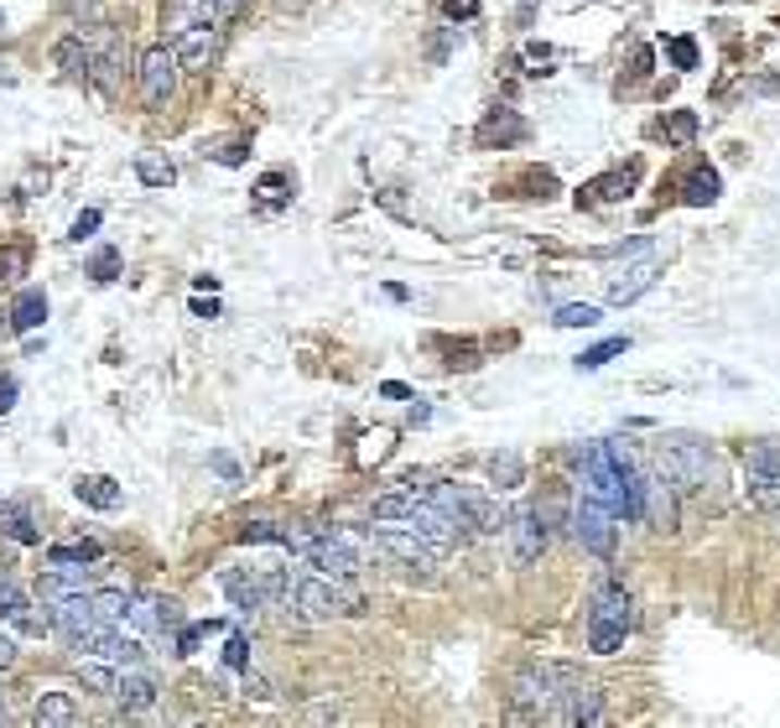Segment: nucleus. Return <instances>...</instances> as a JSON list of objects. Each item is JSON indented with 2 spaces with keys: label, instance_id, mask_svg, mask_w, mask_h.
<instances>
[{
  "label": "nucleus",
  "instance_id": "obj_1",
  "mask_svg": "<svg viewBox=\"0 0 780 728\" xmlns=\"http://www.w3.org/2000/svg\"><path fill=\"white\" fill-rule=\"evenodd\" d=\"M297 614H302V625L349 619V614H364V593L355 588V578L312 572V578H297Z\"/></svg>",
  "mask_w": 780,
  "mask_h": 728
},
{
  "label": "nucleus",
  "instance_id": "obj_2",
  "mask_svg": "<svg viewBox=\"0 0 780 728\" xmlns=\"http://www.w3.org/2000/svg\"><path fill=\"white\" fill-rule=\"evenodd\" d=\"M630 630H635V599L619 583H604L593 593V609H589V651L593 656H615L619 645L630 640Z\"/></svg>",
  "mask_w": 780,
  "mask_h": 728
},
{
  "label": "nucleus",
  "instance_id": "obj_3",
  "mask_svg": "<svg viewBox=\"0 0 780 728\" xmlns=\"http://www.w3.org/2000/svg\"><path fill=\"white\" fill-rule=\"evenodd\" d=\"M656 469L677 484V490H708L718 464H713V447L697 443V437H666L656 447Z\"/></svg>",
  "mask_w": 780,
  "mask_h": 728
},
{
  "label": "nucleus",
  "instance_id": "obj_4",
  "mask_svg": "<svg viewBox=\"0 0 780 728\" xmlns=\"http://www.w3.org/2000/svg\"><path fill=\"white\" fill-rule=\"evenodd\" d=\"M615 510L604 505V499H593L589 490H583V499L572 505V536H578V546L583 552H593L598 563H609L619 546V526H615Z\"/></svg>",
  "mask_w": 780,
  "mask_h": 728
},
{
  "label": "nucleus",
  "instance_id": "obj_5",
  "mask_svg": "<svg viewBox=\"0 0 780 728\" xmlns=\"http://www.w3.org/2000/svg\"><path fill=\"white\" fill-rule=\"evenodd\" d=\"M125 69H131V52L120 42L115 26H99L89 37V84H95L104 99H115L125 89Z\"/></svg>",
  "mask_w": 780,
  "mask_h": 728
},
{
  "label": "nucleus",
  "instance_id": "obj_6",
  "mask_svg": "<svg viewBox=\"0 0 780 728\" xmlns=\"http://www.w3.org/2000/svg\"><path fill=\"white\" fill-rule=\"evenodd\" d=\"M136 73H141V99H146V110H166V104L177 99V78H183V63H177L172 42H157V48H146L141 63H136Z\"/></svg>",
  "mask_w": 780,
  "mask_h": 728
},
{
  "label": "nucleus",
  "instance_id": "obj_7",
  "mask_svg": "<svg viewBox=\"0 0 780 728\" xmlns=\"http://www.w3.org/2000/svg\"><path fill=\"white\" fill-rule=\"evenodd\" d=\"M744 484H750V499L759 510L780 516V443H750L744 453Z\"/></svg>",
  "mask_w": 780,
  "mask_h": 728
},
{
  "label": "nucleus",
  "instance_id": "obj_8",
  "mask_svg": "<svg viewBox=\"0 0 780 728\" xmlns=\"http://www.w3.org/2000/svg\"><path fill=\"white\" fill-rule=\"evenodd\" d=\"M572 671H562V666H542V661H531V666H520L516 681H510V698H516L520 713H552V703H557V692H562V681H568Z\"/></svg>",
  "mask_w": 780,
  "mask_h": 728
},
{
  "label": "nucleus",
  "instance_id": "obj_9",
  "mask_svg": "<svg viewBox=\"0 0 780 728\" xmlns=\"http://www.w3.org/2000/svg\"><path fill=\"white\" fill-rule=\"evenodd\" d=\"M546 718H557V724H572V728H598V724H609V707H604V692H598L593 681L568 677Z\"/></svg>",
  "mask_w": 780,
  "mask_h": 728
},
{
  "label": "nucleus",
  "instance_id": "obj_10",
  "mask_svg": "<svg viewBox=\"0 0 780 728\" xmlns=\"http://www.w3.org/2000/svg\"><path fill=\"white\" fill-rule=\"evenodd\" d=\"M370 541H375L385 557H396L401 567H411V572H432V567L443 563V552H437L426 536H417L411 526H380Z\"/></svg>",
  "mask_w": 780,
  "mask_h": 728
},
{
  "label": "nucleus",
  "instance_id": "obj_11",
  "mask_svg": "<svg viewBox=\"0 0 780 728\" xmlns=\"http://www.w3.org/2000/svg\"><path fill=\"white\" fill-rule=\"evenodd\" d=\"M661 271H666V256L651 245V250H640V260H630V266H619L615 276H609V303L615 307H630L635 297H645L651 286L661 282Z\"/></svg>",
  "mask_w": 780,
  "mask_h": 728
},
{
  "label": "nucleus",
  "instance_id": "obj_12",
  "mask_svg": "<svg viewBox=\"0 0 780 728\" xmlns=\"http://www.w3.org/2000/svg\"><path fill=\"white\" fill-rule=\"evenodd\" d=\"M510 552H516V567H531L536 557L546 552V541H552V531H546V516L542 505H520V510H510Z\"/></svg>",
  "mask_w": 780,
  "mask_h": 728
},
{
  "label": "nucleus",
  "instance_id": "obj_13",
  "mask_svg": "<svg viewBox=\"0 0 780 728\" xmlns=\"http://www.w3.org/2000/svg\"><path fill=\"white\" fill-rule=\"evenodd\" d=\"M213 583H219V593L235 604L245 619H260L265 614V588H260V572H250V567H219L213 572Z\"/></svg>",
  "mask_w": 780,
  "mask_h": 728
},
{
  "label": "nucleus",
  "instance_id": "obj_14",
  "mask_svg": "<svg viewBox=\"0 0 780 728\" xmlns=\"http://www.w3.org/2000/svg\"><path fill=\"white\" fill-rule=\"evenodd\" d=\"M640 520L656 531H677V494L666 490V473H640Z\"/></svg>",
  "mask_w": 780,
  "mask_h": 728
},
{
  "label": "nucleus",
  "instance_id": "obj_15",
  "mask_svg": "<svg viewBox=\"0 0 780 728\" xmlns=\"http://www.w3.org/2000/svg\"><path fill=\"white\" fill-rule=\"evenodd\" d=\"M0 625H5V630H16V634H52L48 614H32V599H26L11 578L0 583Z\"/></svg>",
  "mask_w": 780,
  "mask_h": 728
},
{
  "label": "nucleus",
  "instance_id": "obj_16",
  "mask_svg": "<svg viewBox=\"0 0 780 728\" xmlns=\"http://www.w3.org/2000/svg\"><path fill=\"white\" fill-rule=\"evenodd\" d=\"M213 48H219V26H213V22H193V26H183V32H177V42H172L177 63H183L188 73H203V69H209Z\"/></svg>",
  "mask_w": 780,
  "mask_h": 728
},
{
  "label": "nucleus",
  "instance_id": "obj_17",
  "mask_svg": "<svg viewBox=\"0 0 780 728\" xmlns=\"http://www.w3.org/2000/svg\"><path fill=\"white\" fill-rule=\"evenodd\" d=\"M95 588V567H48L37 578V599L42 604H63V599H78Z\"/></svg>",
  "mask_w": 780,
  "mask_h": 728
},
{
  "label": "nucleus",
  "instance_id": "obj_18",
  "mask_svg": "<svg viewBox=\"0 0 780 728\" xmlns=\"http://www.w3.org/2000/svg\"><path fill=\"white\" fill-rule=\"evenodd\" d=\"M95 625V609H89V593L78 599H63V604H48V630L63 640V645H78V634Z\"/></svg>",
  "mask_w": 780,
  "mask_h": 728
},
{
  "label": "nucleus",
  "instance_id": "obj_19",
  "mask_svg": "<svg viewBox=\"0 0 780 728\" xmlns=\"http://www.w3.org/2000/svg\"><path fill=\"white\" fill-rule=\"evenodd\" d=\"M463 520H469V531H479V536H499V531L510 526V510L499 505L495 494L463 490Z\"/></svg>",
  "mask_w": 780,
  "mask_h": 728
},
{
  "label": "nucleus",
  "instance_id": "obj_20",
  "mask_svg": "<svg viewBox=\"0 0 780 728\" xmlns=\"http://www.w3.org/2000/svg\"><path fill=\"white\" fill-rule=\"evenodd\" d=\"M115 703L125 707V713H151V707H157V681L146 677L141 666H125L115 681Z\"/></svg>",
  "mask_w": 780,
  "mask_h": 728
},
{
  "label": "nucleus",
  "instance_id": "obj_21",
  "mask_svg": "<svg viewBox=\"0 0 780 728\" xmlns=\"http://www.w3.org/2000/svg\"><path fill=\"white\" fill-rule=\"evenodd\" d=\"M84 718L78 703H73L69 692H37V707H32V724L37 728H73Z\"/></svg>",
  "mask_w": 780,
  "mask_h": 728
},
{
  "label": "nucleus",
  "instance_id": "obj_22",
  "mask_svg": "<svg viewBox=\"0 0 780 728\" xmlns=\"http://www.w3.org/2000/svg\"><path fill=\"white\" fill-rule=\"evenodd\" d=\"M48 323V292L42 286H26L22 297L11 303V333H32Z\"/></svg>",
  "mask_w": 780,
  "mask_h": 728
},
{
  "label": "nucleus",
  "instance_id": "obj_23",
  "mask_svg": "<svg viewBox=\"0 0 780 728\" xmlns=\"http://www.w3.org/2000/svg\"><path fill=\"white\" fill-rule=\"evenodd\" d=\"M0 536H11L16 546H37V541H42V531H37V520H32V510H26V505H16V499H0Z\"/></svg>",
  "mask_w": 780,
  "mask_h": 728
},
{
  "label": "nucleus",
  "instance_id": "obj_24",
  "mask_svg": "<svg viewBox=\"0 0 780 728\" xmlns=\"http://www.w3.org/2000/svg\"><path fill=\"white\" fill-rule=\"evenodd\" d=\"M640 166H624V172H609V177H598V183H589V188L578 193V203H615V198H624V193L635 188Z\"/></svg>",
  "mask_w": 780,
  "mask_h": 728
},
{
  "label": "nucleus",
  "instance_id": "obj_25",
  "mask_svg": "<svg viewBox=\"0 0 780 728\" xmlns=\"http://www.w3.org/2000/svg\"><path fill=\"white\" fill-rule=\"evenodd\" d=\"M78 681L89 687V692H99V698H115V681H120V666L115 661H99V656H78Z\"/></svg>",
  "mask_w": 780,
  "mask_h": 728
},
{
  "label": "nucleus",
  "instance_id": "obj_26",
  "mask_svg": "<svg viewBox=\"0 0 780 728\" xmlns=\"http://www.w3.org/2000/svg\"><path fill=\"white\" fill-rule=\"evenodd\" d=\"M718 193H723V177H718L713 166H697L682 183V203L686 209H708V203H718Z\"/></svg>",
  "mask_w": 780,
  "mask_h": 728
},
{
  "label": "nucleus",
  "instance_id": "obj_27",
  "mask_svg": "<svg viewBox=\"0 0 780 728\" xmlns=\"http://www.w3.org/2000/svg\"><path fill=\"white\" fill-rule=\"evenodd\" d=\"M73 494H78L84 505H95V510H115L120 505V484L110 473H84V479L73 484Z\"/></svg>",
  "mask_w": 780,
  "mask_h": 728
},
{
  "label": "nucleus",
  "instance_id": "obj_28",
  "mask_svg": "<svg viewBox=\"0 0 780 728\" xmlns=\"http://www.w3.org/2000/svg\"><path fill=\"white\" fill-rule=\"evenodd\" d=\"M505 146V141H525V120L516 110H495V115L479 125V146Z\"/></svg>",
  "mask_w": 780,
  "mask_h": 728
},
{
  "label": "nucleus",
  "instance_id": "obj_29",
  "mask_svg": "<svg viewBox=\"0 0 780 728\" xmlns=\"http://www.w3.org/2000/svg\"><path fill=\"white\" fill-rule=\"evenodd\" d=\"M131 588H89V609H95V619H104V625H120L125 619V609H131Z\"/></svg>",
  "mask_w": 780,
  "mask_h": 728
},
{
  "label": "nucleus",
  "instance_id": "obj_30",
  "mask_svg": "<svg viewBox=\"0 0 780 728\" xmlns=\"http://www.w3.org/2000/svg\"><path fill=\"white\" fill-rule=\"evenodd\" d=\"M104 557L99 541H63V546H48V563L52 567H95Z\"/></svg>",
  "mask_w": 780,
  "mask_h": 728
},
{
  "label": "nucleus",
  "instance_id": "obj_31",
  "mask_svg": "<svg viewBox=\"0 0 780 728\" xmlns=\"http://www.w3.org/2000/svg\"><path fill=\"white\" fill-rule=\"evenodd\" d=\"M136 177H141L146 188H172V183H177V166H172V157L141 151V157H136Z\"/></svg>",
  "mask_w": 780,
  "mask_h": 728
},
{
  "label": "nucleus",
  "instance_id": "obj_32",
  "mask_svg": "<svg viewBox=\"0 0 780 728\" xmlns=\"http://www.w3.org/2000/svg\"><path fill=\"white\" fill-rule=\"evenodd\" d=\"M58 63H63L69 78H89V42H84V32H73V37L58 42Z\"/></svg>",
  "mask_w": 780,
  "mask_h": 728
},
{
  "label": "nucleus",
  "instance_id": "obj_33",
  "mask_svg": "<svg viewBox=\"0 0 780 728\" xmlns=\"http://www.w3.org/2000/svg\"><path fill=\"white\" fill-rule=\"evenodd\" d=\"M624 349H630V338H624V333H615V338H604V344L583 349L578 359H572V365H578V370H604V365H609V359H619Z\"/></svg>",
  "mask_w": 780,
  "mask_h": 728
},
{
  "label": "nucleus",
  "instance_id": "obj_34",
  "mask_svg": "<svg viewBox=\"0 0 780 728\" xmlns=\"http://www.w3.org/2000/svg\"><path fill=\"white\" fill-rule=\"evenodd\" d=\"M239 541H245V546H256V541H265V546H286V541H292V526H276V520H245V526H239Z\"/></svg>",
  "mask_w": 780,
  "mask_h": 728
},
{
  "label": "nucleus",
  "instance_id": "obj_35",
  "mask_svg": "<svg viewBox=\"0 0 780 728\" xmlns=\"http://www.w3.org/2000/svg\"><path fill=\"white\" fill-rule=\"evenodd\" d=\"M557 329H598L604 323V312L593 303H568V307H557V318H552Z\"/></svg>",
  "mask_w": 780,
  "mask_h": 728
},
{
  "label": "nucleus",
  "instance_id": "obj_36",
  "mask_svg": "<svg viewBox=\"0 0 780 728\" xmlns=\"http://www.w3.org/2000/svg\"><path fill=\"white\" fill-rule=\"evenodd\" d=\"M411 505H417V494H411V490L380 494V499H375V520H406V516H411Z\"/></svg>",
  "mask_w": 780,
  "mask_h": 728
},
{
  "label": "nucleus",
  "instance_id": "obj_37",
  "mask_svg": "<svg viewBox=\"0 0 780 728\" xmlns=\"http://www.w3.org/2000/svg\"><path fill=\"white\" fill-rule=\"evenodd\" d=\"M490 473H495L499 490H516L520 479H525V469H520L516 453H495V458H490Z\"/></svg>",
  "mask_w": 780,
  "mask_h": 728
},
{
  "label": "nucleus",
  "instance_id": "obj_38",
  "mask_svg": "<svg viewBox=\"0 0 780 728\" xmlns=\"http://www.w3.org/2000/svg\"><path fill=\"white\" fill-rule=\"evenodd\" d=\"M666 136H671L677 146H686L692 136H697V115H692V110H677V115L666 120Z\"/></svg>",
  "mask_w": 780,
  "mask_h": 728
},
{
  "label": "nucleus",
  "instance_id": "obj_39",
  "mask_svg": "<svg viewBox=\"0 0 780 728\" xmlns=\"http://www.w3.org/2000/svg\"><path fill=\"white\" fill-rule=\"evenodd\" d=\"M157 625H162V634H177L188 619H183V604L177 599H157Z\"/></svg>",
  "mask_w": 780,
  "mask_h": 728
},
{
  "label": "nucleus",
  "instance_id": "obj_40",
  "mask_svg": "<svg viewBox=\"0 0 780 728\" xmlns=\"http://www.w3.org/2000/svg\"><path fill=\"white\" fill-rule=\"evenodd\" d=\"M115 271H120V256L104 245V250H95V260H89V276L95 282H115Z\"/></svg>",
  "mask_w": 780,
  "mask_h": 728
},
{
  "label": "nucleus",
  "instance_id": "obj_41",
  "mask_svg": "<svg viewBox=\"0 0 780 728\" xmlns=\"http://www.w3.org/2000/svg\"><path fill=\"white\" fill-rule=\"evenodd\" d=\"M666 52H671V63H677V69H697V42H692V37H671Z\"/></svg>",
  "mask_w": 780,
  "mask_h": 728
},
{
  "label": "nucleus",
  "instance_id": "obj_42",
  "mask_svg": "<svg viewBox=\"0 0 780 728\" xmlns=\"http://www.w3.org/2000/svg\"><path fill=\"white\" fill-rule=\"evenodd\" d=\"M224 666H235V671H245V666H250V640H245V634H230V645H224Z\"/></svg>",
  "mask_w": 780,
  "mask_h": 728
},
{
  "label": "nucleus",
  "instance_id": "obj_43",
  "mask_svg": "<svg viewBox=\"0 0 780 728\" xmlns=\"http://www.w3.org/2000/svg\"><path fill=\"white\" fill-rule=\"evenodd\" d=\"M16 661H22V645H16V634L0 630V677H11V671H16Z\"/></svg>",
  "mask_w": 780,
  "mask_h": 728
},
{
  "label": "nucleus",
  "instance_id": "obj_44",
  "mask_svg": "<svg viewBox=\"0 0 780 728\" xmlns=\"http://www.w3.org/2000/svg\"><path fill=\"white\" fill-rule=\"evenodd\" d=\"M239 5H245V0H203V16H209L213 26H219V22H235Z\"/></svg>",
  "mask_w": 780,
  "mask_h": 728
},
{
  "label": "nucleus",
  "instance_id": "obj_45",
  "mask_svg": "<svg viewBox=\"0 0 780 728\" xmlns=\"http://www.w3.org/2000/svg\"><path fill=\"white\" fill-rule=\"evenodd\" d=\"M16 724V703H11V681L0 677V728Z\"/></svg>",
  "mask_w": 780,
  "mask_h": 728
},
{
  "label": "nucleus",
  "instance_id": "obj_46",
  "mask_svg": "<svg viewBox=\"0 0 780 728\" xmlns=\"http://www.w3.org/2000/svg\"><path fill=\"white\" fill-rule=\"evenodd\" d=\"M99 230V209H89V213H78V219H73V239H89Z\"/></svg>",
  "mask_w": 780,
  "mask_h": 728
},
{
  "label": "nucleus",
  "instance_id": "obj_47",
  "mask_svg": "<svg viewBox=\"0 0 780 728\" xmlns=\"http://www.w3.org/2000/svg\"><path fill=\"white\" fill-rule=\"evenodd\" d=\"M11 406H16V380H11V375H0V417H5Z\"/></svg>",
  "mask_w": 780,
  "mask_h": 728
},
{
  "label": "nucleus",
  "instance_id": "obj_48",
  "mask_svg": "<svg viewBox=\"0 0 780 728\" xmlns=\"http://www.w3.org/2000/svg\"><path fill=\"white\" fill-rule=\"evenodd\" d=\"M213 469L224 473L230 484H239V469H235V458H224V453H213Z\"/></svg>",
  "mask_w": 780,
  "mask_h": 728
},
{
  "label": "nucleus",
  "instance_id": "obj_49",
  "mask_svg": "<svg viewBox=\"0 0 780 728\" xmlns=\"http://www.w3.org/2000/svg\"><path fill=\"white\" fill-rule=\"evenodd\" d=\"M380 391H385V396H391V400H411V391H406L401 380H385V385H380Z\"/></svg>",
  "mask_w": 780,
  "mask_h": 728
},
{
  "label": "nucleus",
  "instance_id": "obj_50",
  "mask_svg": "<svg viewBox=\"0 0 780 728\" xmlns=\"http://www.w3.org/2000/svg\"><path fill=\"white\" fill-rule=\"evenodd\" d=\"M531 11H536V0H520V26H531Z\"/></svg>",
  "mask_w": 780,
  "mask_h": 728
},
{
  "label": "nucleus",
  "instance_id": "obj_51",
  "mask_svg": "<svg viewBox=\"0 0 780 728\" xmlns=\"http://www.w3.org/2000/svg\"><path fill=\"white\" fill-rule=\"evenodd\" d=\"M69 5H73V16H84V5H89V0H69Z\"/></svg>",
  "mask_w": 780,
  "mask_h": 728
},
{
  "label": "nucleus",
  "instance_id": "obj_52",
  "mask_svg": "<svg viewBox=\"0 0 780 728\" xmlns=\"http://www.w3.org/2000/svg\"><path fill=\"white\" fill-rule=\"evenodd\" d=\"M0 583H5V567H0Z\"/></svg>",
  "mask_w": 780,
  "mask_h": 728
}]
</instances>
